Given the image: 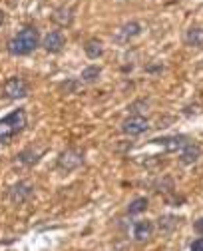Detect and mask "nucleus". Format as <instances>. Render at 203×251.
Masks as SVG:
<instances>
[{
  "label": "nucleus",
  "instance_id": "5",
  "mask_svg": "<svg viewBox=\"0 0 203 251\" xmlns=\"http://www.w3.org/2000/svg\"><path fill=\"white\" fill-rule=\"evenodd\" d=\"M84 164V153L78 150H66L60 153L58 158V168L64 172H74L76 168H80Z\"/></svg>",
  "mask_w": 203,
  "mask_h": 251
},
{
  "label": "nucleus",
  "instance_id": "3",
  "mask_svg": "<svg viewBox=\"0 0 203 251\" xmlns=\"http://www.w3.org/2000/svg\"><path fill=\"white\" fill-rule=\"evenodd\" d=\"M150 130V122L146 116H138V114H131L129 118H126L122 122V132L129 138H138L142 134H146Z\"/></svg>",
  "mask_w": 203,
  "mask_h": 251
},
{
  "label": "nucleus",
  "instance_id": "7",
  "mask_svg": "<svg viewBox=\"0 0 203 251\" xmlns=\"http://www.w3.org/2000/svg\"><path fill=\"white\" fill-rule=\"evenodd\" d=\"M152 144L163 148V151H167V153H176V151H181L185 148L187 138L185 136H163V138L152 140Z\"/></svg>",
  "mask_w": 203,
  "mask_h": 251
},
{
  "label": "nucleus",
  "instance_id": "20",
  "mask_svg": "<svg viewBox=\"0 0 203 251\" xmlns=\"http://www.w3.org/2000/svg\"><path fill=\"white\" fill-rule=\"evenodd\" d=\"M193 227H195V231H199V233H203V217H201V219H197V222L193 224Z\"/></svg>",
  "mask_w": 203,
  "mask_h": 251
},
{
  "label": "nucleus",
  "instance_id": "8",
  "mask_svg": "<svg viewBox=\"0 0 203 251\" xmlns=\"http://www.w3.org/2000/svg\"><path fill=\"white\" fill-rule=\"evenodd\" d=\"M64 46H66V36L60 32V30H52V32H48L42 40V48L48 54H58L64 50Z\"/></svg>",
  "mask_w": 203,
  "mask_h": 251
},
{
  "label": "nucleus",
  "instance_id": "11",
  "mask_svg": "<svg viewBox=\"0 0 203 251\" xmlns=\"http://www.w3.org/2000/svg\"><path fill=\"white\" fill-rule=\"evenodd\" d=\"M52 20H54L58 26L66 28V26H70V24L74 22V10H72L70 6H60V8L54 10Z\"/></svg>",
  "mask_w": 203,
  "mask_h": 251
},
{
  "label": "nucleus",
  "instance_id": "4",
  "mask_svg": "<svg viewBox=\"0 0 203 251\" xmlns=\"http://www.w3.org/2000/svg\"><path fill=\"white\" fill-rule=\"evenodd\" d=\"M28 92H30V88H28L26 80L20 78V76H12V78H8V80L4 82V86H2V96H6L8 100H20V98H26V96H28Z\"/></svg>",
  "mask_w": 203,
  "mask_h": 251
},
{
  "label": "nucleus",
  "instance_id": "14",
  "mask_svg": "<svg viewBox=\"0 0 203 251\" xmlns=\"http://www.w3.org/2000/svg\"><path fill=\"white\" fill-rule=\"evenodd\" d=\"M84 52L90 60H98V58H102V54H104V42L98 40V38H90L84 44Z\"/></svg>",
  "mask_w": 203,
  "mask_h": 251
},
{
  "label": "nucleus",
  "instance_id": "21",
  "mask_svg": "<svg viewBox=\"0 0 203 251\" xmlns=\"http://www.w3.org/2000/svg\"><path fill=\"white\" fill-rule=\"evenodd\" d=\"M2 22H4V12L0 10V24H2Z\"/></svg>",
  "mask_w": 203,
  "mask_h": 251
},
{
  "label": "nucleus",
  "instance_id": "9",
  "mask_svg": "<svg viewBox=\"0 0 203 251\" xmlns=\"http://www.w3.org/2000/svg\"><path fill=\"white\" fill-rule=\"evenodd\" d=\"M201 158V146L195 142H187L185 148L179 151V162L183 166H193Z\"/></svg>",
  "mask_w": 203,
  "mask_h": 251
},
{
  "label": "nucleus",
  "instance_id": "6",
  "mask_svg": "<svg viewBox=\"0 0 203 251\" xmlns=\"http://www.w3.org/2000/svg\"><path fill=\"white\" fill-rule=\"evenodd\" d=\"M140 34H142V24L135 22V20H131V22H126L124 26H120V28L116 30L114 40H116L118 44H127V42H131L133 38H138Z\"/></svg>",
  "mask_w": 203,
  "mask_h": 251
},
{
  "label": "nucleus",
  "instance_id": "17",
  "mask_svg": "<svg viewBox=\"0 0 203 251\" xmlns=\"http://www.w3.org/2000/svg\"><path fill=\"white\" fill-rule=\"evenodd\" d=\"M146 209H148V200H146V198H138V200H133V201L129 203L127 213H129V215H138V213H142V211H146Z\"/></svg>",
  "mask_w": 203,
  "mask_h": 251
},
{
  "label": "nucleus",
  "instance_id": "12",
  "mask_svg": "<svg viewBox=\"0 0 203 251\" xmlns=\"http://www.w3.org/2000/svg\"><path fill=\"white\" fill-rule=\"evenodd\" d=\"M30 196H32V185L26 183V181L16 183L12 190H10V200H12L14 203H22V201H26Z\"/></svg>",
  "mask_w": 203,
  "mask_h": 251
},
{
  "label": "nucleus",
  "instance_id": "10",
  "mask_svg": "<svg viewBox=\"0 0 203 251\" xmlns=\"http://www.w3.org/2000/svg\"><path fill=\"white\" fill-rule=\"evenodd\" d=\"M152 235H153V224L148 222V219L146 222H135L131 226V237L138 243H144V241L152 239Z\"/></svg>",
  "mask_w": 203,
  "mask_h": 251
},
{
  "label": "nucleus",
  "instance_id": "16",
  "mask_svg": "<svg viewBox=\"0 0 203 251\" xmlns=\"http://www.w3.org/2000/svg\"><path fill=\"white\" fill-rule=\"evenodd\" d=\"M100 74H102V70H100L98 66H88V68H84V70H82L80 78H82V82L92 84V82H96V80L100 78Z\"/></svg>",
  "mask_w": 203,
  "mask_h": 251
},
{
  "label": "nucleus",
  "instance_id": "19",
  "mask_svg": "<svg viewBox=\"0 0 203 251\" xmlns=\"http://www.w3.org/2000/svg\"><path fill=\"white\" fill-rule=\"evenodd\" d=\"M189 249H191V251H203V237L193 239L191 245H189Z\"/></svg>",
  "mask_w": 203,
  "mask_h": 251
},
{
  "label": "nucleus",
  "instance_id": "15",
  "mask_svg": "<svg viewBox=\"0 0 203 251\" xmlns=\"http://www.w3.org/2000/svg\"><path fill=\"white\" fill-rule=\"evenodd\" d=\"M178 226H179V219H178V217H174V215H163V217L159 219V229H161L163 233L174 231Z\"/></svg>",
  "mask_w": 203,
  "mask_h": 251
},
{
  "label": "nucleus",
  "instance_id": "2",
  "mask_svg": "<svg viewBox=\"0 0 203 251\" xmlns=\"http://www.w3.org/2000/svg\"><path fill=\"white\" fill-rule=\"evenodd\" d=\"M26 122H28L26 110H22V108L4 116L0 120V144H8L12 138H16L26 128Z\"/></svg>",
  "mask_w": 203,
  "mask_h": 251
},
{
  "label": "nucleus",
  "instance_id": "1",
  "mask_svg": "<svg viewBox=\"0 0 203 251\" xmlns=\"http://www.w3.org/2000/svg\"><path fill=\"white\" fill-rule=\"evenodd\" d=\"M40 46V32L38 28L34 26H26L22 28L18 34H14L10 40H8V54L12 56H28L30 52H34Z\"/></svg>",
  "mask_w": 203,
  "mask_h": 251
},
{
  "label": "nucleus",
  "instance_id": "13",
  "mask_svg": "<svg viewBox=\"0 0 203 251\" xmlns=\"http://www.w3.org/2000/svg\"><path fill=\"white\" fill-rule=\"evenodd\" d=\"M185 44L193 48H203V26H191L185 32Z\"/></svg>",
  "mask_w": 203,
  "mask_h": 251
},
{
  "label": "nucleus",
  "instance_id": "18",
  "mask_svg": "<svg viewBox=\"0 0 203 251\" xmlns=\"http://www.w3.org/2000/svg\"><path fill=\"white\" fill-rule=\"evenodd\" d=\"M16 158H18V164L32 166V164H36V162H38V153H34V151H30V150H26V151H22L20 155H16Z\"/></svg>",
  "mask_w": 203,
  "mask_h": 251
}]
</instances>
